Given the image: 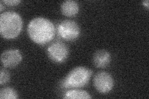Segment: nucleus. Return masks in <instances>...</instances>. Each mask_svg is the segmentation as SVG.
Wrapping results in <instances>:
<instances>
[{
  "mask_svg": "<svg viewBox=\"0 0 149 99\" xmlns=\"http://www.w3.org/2000/svg\"><path fill=\"white\" fill-rule=\"evenodd\" d=\"M27 34L35 43L44 45L54 39L55 28L54 24L48 19L41 17H36L28 24Z\"/></svg>",
  "mask_w": 149,
  "mask_h": 99,
  "instance_id": "obj_1",
  "label": "nucleus"
},
{
  "mask_svg": "<svg viewBox=\"0 0 149 99\" xmlns=\"http://www.w3.org/2000/svg\"><path fill=\"white\" fill-rule=\"evenodd\" d=\"M22 19L18 13L7 11L0 16V34L6 39H15L22 29Z\"/></svg>",
  "mask_w": 149,
  "mask_h": 99,
  "instance_id": "obj_2",
  "label": "nucleus"
},
{
  "mask_svg": "<svg viewBox=\"0 0 149 99\" xmlns=\"http://www.w3.org/2000/svg\"><path fill=\"white\" fill-rule=\"evenodd\" d=\"M92 76L91 70L84 66L72 69L62 82L61 86L66 89H77L86 86Z\"/></svg>",
  "mask_w": 149,
  "mask_h": 99,
  "instance_id": "obj_3",
  "label": "nucleus"
},
{
  "mask_svg": "<svg viewBox=\"0 0 149 99\" xmlns=\"http://www.w3.org/2000/svg\"><path fill=\"white\" fill-rule=\"evenodd\" d=\"M57 32L62 39L67 41H72L77 39L80 36V28L76 22L66 19L59 24Z\"/></svg>",
  "mask_w": 149,
  "mask_h": 99,
  "instance_id": "obj_4",
  "label": "nucleus"
},
{
  "mask_svg": "<svg viewBox=\"0 0 149 99\" xmlns=\"http://www.w3.org/2000/svg\"><path fill=\"white\" fill-rule=\"evenodd\" d=\"M49 58L57 63H62L67 60L69 51L67 46L60 41L55 42L50 44L47 48Z\"/></svg>",
  "mask_w": 149,
  "mask_h": 99,
  "instance_id": "obj_5",
  "label": "nucleus"
},
{
  "mask_svg": "<svg viewBox=\"0 0 149 99\" xmlns=\"http://www.w3.org/2000/svg\"><path fill=\"white\" fill-rule=\"evenodd\" d=\"M93 85L96 90L101 93H107L113 89L114 82L111 75L105 71L97 73L93 79Z\"/></svg>",
  "mask_w": 149,
  "mask_h": 99,
  "instance_id": "obj_6",
  "label": "nucleus"
},
{
  "mask_svg": "<svg viewBox=\"0 0 149 99\" xmlns=\"http://www.w3.org/2000/svg\"><path fill=\"white\" fill-rule=\"evenodd\" d=\"M22 60L20 51L17 49H11L3 51L1 55V61L4 68H15Z\"/></svg>",
  "mask_w": 149,
  "mask_h": 99,
  "instance_id": "obj_7",
  "label": "nucleus"
},
{
  "mask_svg": "<svg viewBox=\"0 0 149 99\" xmlns=\"http://www.w3.org/2000/svg\"><path fill=\"white\" fill-rule=\"evenodd\" d=\"M111 60V53L106 50H97L93 56V63L98 68L107 67L110 64Z\"/></svg>",
  "mask_w": 149,
  "mask_h": 99,
  "instance_id": "obj_8",
  "label": "nucleus"
},
{
  "mask_svg": "<svg viewBox=\"0 0 149 99\" xmlns=\"http://www.w3.org/2000/svg\"><path fill=\"white\" fill-rule=\"evenodd\" d=\"M61 11L63 15L67 17L76 16L79 12V5L77 1L67 0L63 2L61 5Z\"/></svg>",
  "mask_w": 149,
  "mask_h": 99,
  "instance_id": "obj_9",
  "label": "nucleus"
},
{
  "mask_svg": "<svg viewBox=\"0 0 149 99\" xmlns=\"http://www.w3.org/2000/svg\"><path fill=\"white\" fill-rule=\"evenodd\" d=\"M65 99H89L91 96L89 93L80 89H72L66 92L63 96Z\"/></svg>",
  "mask_w": 149,
  "mask_h": 99,
  "instance_id": "obj_10",
  "label": "nucleus"
},
{
  "mask_svg": "<svg viewBox=\"0 0 149 99\" xmlns=\"http://www.w3.org/2000/svg\"><path fill=\"white\" fill-rule=\"evenodd\" d=\"M17 93L15 89L10 87H6L0 91V98L1 99H17Z\"/></svg>",
  "mask_w": 149,
  "mask_h": 99,
  "instance_id": "obj_11",
  "label": "nucleus"
},
{
  "mask_svg": "<svg viewBox=\"0 0 149 99\" xmlns=\"http://www.w3.org/2000/svg\"><path fill=\"white\" fill-rule=\"evenodd\" d=\"M9 79H10V74L6 69L4 68H1V72H0V84L3 85L7 83Z\"/></svg>",
  "mask_w": 149,
  "mask_h": 99,
  "instance_id": "obj_12",
  "label": "nucleus"
},
{
  "mask_svg": "<svg viewBox=\"0 0 149 99\" xmlns=\"http://www.w3.org/2000/svg\"><path fill=\"white\" fill-rule=\"evenodd\" d=\"M1 2L6 4L8 6H15L21 3V1H19V0H4V1H1Z\"/></svg>",
  "mask_w": 149,
  "mask_h": 99,
  "instance_id": "obj_13",
  "label": "nucleus"
},
{
  "mask_svg": "<svg viewBox=\"0 0 149 99\" xmlns=\"http://www.w3.org/2000/svg\"><path fill=\"white\" fill-rule=\"evenodd\" d=\"M142 3H143V6H146V7L147 8V9L148 8V7H149V5H148L149 1H148V0H146V1H143L142 2Z\"/></svg>",
  "mask_w": 149,
  "mask_h": 99,
  "instance_id": "obj_14",
  "label": "nucleus"
},
{
  "mask_svg": "<svg viewBox=\"0 0 149 99\" xmlns=\"http://www.w3.org/2000/svg\"><path fill=\"white\" fill-rule=\"evenodd\" d=\"M0 7H1V8H0V11H2L3 9V3L1 2V3H0Z\"/></svg>",
  "mask_w": 149,
  "mask_h": 99,
  "instance_id": "obj_15",
  "label": "nucleus"
}]
</instances>
